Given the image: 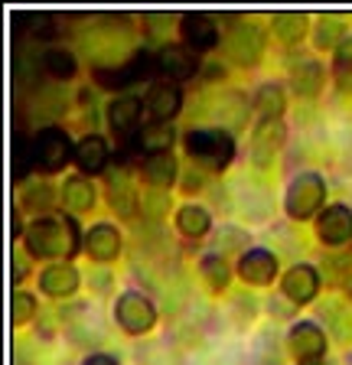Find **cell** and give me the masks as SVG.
I'll list each match as a JSON object with an SVG mask.
<instances>
[{
  "mask_svg": "<svg viewBox=\"0 0 352 365\" xmlns=\"http://www.w3.org/2000/svg\"><path fill=\"white\" fill-rule=\"evenodd\" d=\"M24 245L26 255H33V258H72L78 251V232L69 219L46 215L26 228Z\"/></svg>",
  "mask_w": 352,
  "mask_h": 365,
  "instance_id": "6da1fadb",
  "label": "cell"
},
{
  "mask_svg": "<svg viewBox=\"0 0 352 365\" xmlns=\"http://www.w3.org/2000/svg\"><path fill=\"white\" fill-rule=\"evenodd\" d=\"M183 147L196 163L209 170H225L235 157V140L222 128H192L183 137Z\"/></svg>",
  "mask_w": 352,
  "mask_h": 365,
  "instance_id": "7a4b0ae2",
  "label": "cell"
},
{
  "mask_svg": "<svg viewBox=\"0 0 352 365\" xmlns=\"http://www.w3.org/2000/svg\"><path fill=\"white\" fill-rule=\"evenodd\" d=\"M323 202H326V182H323L320 173H300L287 186V196H284V209L297 222L314 219L323 209Z\"/></svg>",
  "mask_w": 352,
  "mask_h": 365,
  "instance_id": "3957f363",
  "label": "cell"
},
{
  "mask_svg": "<svg viewBox=\"0 0 352 365\" xmlns=\"http://www.w3.org/2000/svg\"><path fill=\"white\" fill-rule=\"evenodd\" d=\"M33 150H36V167L43 173H59L66 163L76 160V147H72L69 134L62 128H56V124L39 130L36 140H33Z\"/></svg>",
  "mask_w": 352,
  "mask_h": 365,
  "instance_id": "277c9868",
  "label": "cell"
},
{
  "mask_svg": "<svg viewBox=\"0 0 352 365\" xmlns=\"http://www.w3.org/2000/svg\"><path fill=\"white\" fill-rule=\"evenodd\" d=\"M115 317H118V323H121V329H128V333H134V336L153 329V323H157V310H153V304L144 294H138V290H128V294L118 297Z\"/></svg>",
  "mask_w": 352,
  "mask_h": 365,
  "instance_id": "5b68a950",
  "label": "cell"
},
{
  "mask_svg": "<svg viewBox=\"0 0 352 365\" xmlns=\"http://www.w3.org/2000/svg\"><path fill=\"white\" fill-rule=\"evenodd\" d=\"M157 62H160V76L170 78V82H190V78L200 76V56L186 49V46H160L157 49Z\"/></svg>",
  "mask_w": 352,
  "mask_h": 365,
  "instance_id": "8992f818",
  "label": "cell"
},
{
  "mask_svg": "<svg viewBox=\"0 0 352 365\" xmlns=\"http://www.w3.org/2000/svg\"><path fill=\"white\" fill-rule=\"evenodd\" d=\"M180 36H183L186 49L192 53H209L219 43V26H215L212 14H186L183 23H180Z\"/></svg>",
  "mask_w": 352,
  "mask_h": 365,
  "instance_id": "52a82bcc",
  "label": "cell"
},
{
  "mask_svg": "<svg viewBox=\"0 0 352 365\" xmlns=\"http://www.w3.org/2000/svg\"><path fill=\"white\" fill-rule=\"evenodd\" d=\"M316 238L323 245H346L352 242V209L349 205H326L316 215Z\"/></svg>",
  "mask_w": 352,
  "mask_h": 365,
  "instance_id": "ba28073f",
  "label": "cell"
},
{
  "mask_svg": "<svg viewBox=\"0 0 352 365\" xmlns=\"http://www.w3.org/2000/svg\"><path fill=\"white\" fill-rule=\"evenodd\" d=\"M144 108L157 121H170V118H176L180 108H183V88L176 82H170V78H157V82L147 88Z\"/></svg>",
  "mask_w": 352,
  "mask_h": 365,
  "instance_id": "9c48e42d",
  "label": "cell"
},
{
  "mask_svg": "<svg viewBox=\"0 0 352 365\" xmlns=\"http://www.w3.org/2000/svg\"><path fill=\"white\" fill-rule=\"evenodd\" d=\"M291 352L304 362H316V359L326 356V333H323L316 323H294L291 327Z\"/></svg>",
  "mask_w": 352,
  "mask_h": 365,
  "instance_id": "30bf717a",
  "label": "cell"
},
{
  "mask_svg": "<svg viewBox=\"0 0 352 365\" xmlns=\"http://www.w3.org/2000/svg\"><path fill=\"white\" fill-rule=\"evenodd\" d=\"M238 274H242L248 284H254V287H264V284H271L277 277V258L268 248L242 251V258H238Z\"/></svg>",
  "mask_w": 352,
  "mask_h": 365,
  "instance_id": "8fae6325",
  "label": "cell"
},
{
  "mask_svg": "<svg viewBox=\"0 0 352 365\" xmlns=\"http://www.w3.org/2000/svg\"><path fill=\"white\" fill-rule=\"evenodd\" d=\"M281 290L287 300H294V304H310L316 297V290H320V274H316L310 264H294L291 271L284 274Z\"/></svg>",
  "mask_w": 352,
  "mask_h": 365,
  "instance_id": "7c38bea8",
  "label": "cell"
},
{
  "mask_svg": "<svg viewBox=\"0 0 352 365\" xmlns=\"http://www.w3.org/2000/svg\"><path fill=\"white\" fill-rule=\"evenodd\" d=\"M284 124L281 121H261L258 128H254V137H252V160L254 167H271V160H274V153L281 150L284 144Z\"/></svg>",
  "mask_w": 352,
  "mask_h": 365,
  "instance_id": "4fadbf2b",
  "label": "cell"
},
{
  "mask_svg": "<svg viewBox=\"0 0 352 365\" xmlns=\"http://www.w3.org/2000/svg\"><path fill=\"white\" fill-rule=\"evenodd\" d=\"M261 49H264V36H261L254 26H235L225 43V53L238 62V66H254L261 59Z\"/></svg>",
  "mask_w": 352,
  "mask_h": 365,
  "instance_id": "5bb4252c",
  "label": "cell"
},
{
  "mask_svg": "<svg viewBox=\"0 0 352 365\" xmlns=\"http://www.w3.org/2000/svg\"><path fill=\"white\" fill-rule=\"evenodd\" d=\"M291 88L300 98H316L323 91V66L314 56H300L297 62H291Z\"/></svg>",
  "mask_w": 352,
  "mask_h": 365,
  "instance_id": "9a60e30c",
  "label": "cell"
},
{
  "mask_svg": "<svg viewBox=\"0 0 352 365\" xmlns=\"http://www.w3.org/2000/svg\"><path fill=\"white\" fill-rule=\"evenodd\" d=\"M85 251L92 255L95 261H115L118 251H121V232L108 222H98V225L88 228L85 235Z\"/></svg>",
  "mask_w": 352,
  "mask_h": 365,
  "instance_id": "2e32d148",
  "label": "cell"
},
{
  "mask_svg": "<svg viewBox=\"0 0 352 365\" xmlns=\"http://www.w3.org/2000/svg\"><path fill=\"white\" fill-rule=\"evenodd\" d=\"M108 157H111V150H108L105 137L88 134V137H82V140L76 144V160H72V163L82 170V176L85 173L95 176V173H101V170L108 167Z\"/></svg>",
  "mask_w": 352,
  "mask_h": 365,
  "instance_id": "e0dca14e",
  "label": "cell"
},
{
  "mask_svg": "<svg viewBox=\"0 0 352 365\" xmlns=\"http://www.w3.org/2000/svg\"><path fill=\"white\" fill-rule=\"evenodd\" d=\"M39 287L49 297H72L78 290V271L69 261H59V264H49L46 271L39 274Z\"/></svg>",
  "mask_w": 352,
  "mask_h": 365,
  "instance_id": "ac0fdd59",
  "label": "cell"
},
{
  "mask_svg": "<svg viewBox=\"0 0 352 365\" xmlns=\"http://www.w3.org/2000/svg\"><path fill=\"white\" fill-rule=\"evenodd\" d=\"M108 124H111L115 134L130 137L134 128L140 124V101L130 98V95H118V98L108 105Z\"/></svg>",
  "mask_w": 352,
  "mask_h": 365,
  "instance_id": "d6986e66",
  "label": "cell"
},
{
  "mask_svg": "<svg viewBox=\"0 0 352 365\" xmlns=\"http://www.w3.org/2000/svg\"><path fill=\"white\" fill-rule=\"evenodd\" d=\"M140 170H144V180L153 190H170L176 173H180V163H176L173 153H153V157H144Z\"/></svg>",
  "mask_w": 352,
  "mask_h": 365,
  "instance_id": "ffe728a7",
  "label": "cell"
},
{
  "mask_svg": "<svg viewBox=\"0 0 352 365\" xmlns=\"http://www.w3.org/2000/svg\"><path fill=\"white\" fill-rule=\"evenodd\" d=\"M138 153L144 150L147 157H153V153H170V144H173V128H170L167 121H153L147 124L144 130L138 134Z\"/></svg>",
  "mask_w": 352,
  "mask_h": 365,
  "instance_id": "44dd1931",
  "label": "cell"
},
{
  "mask_svg": "<svg viewBox=\"0 0 352 365\" xmlns=\"http://www.w3.org/2000/svg\"><path fill=\"white\" fill-rule=\"evenodd\" d=\"M176 228H180V235L183 238H202L212 228V219H209V212L202 209V205H180V212H176Z\"/></svg>",
  "mask_w": 352,
  "mask_h": 365,
  "instance_id": "7402d4cb",
  "label": "cell"
},
{
  "mask_svg": "<svg viewBox=\"0 0 352 365\" xmlns=\"http://www.w3.org/2000/svg\"><path fill=\"white\" fill-rule=\"evenodd\" d=\"M284 108H287V98H284V88L281 85H261L254 91V111L261 114V121H281Z\"/></svg>",
  "mask_w": 352,
  "mask_h": 365,
  "instance_id": "603a6c76",
  "label": "cell"
},
{
  "mask_svg": "<svg viewBox=\"0 0 352 365\" xmlns=\"http://www.w3.org/2000/svg\"><path fill=\"white\" fill-rule=\"evenodd\" d=\"M346 39H349V36H346V16H339V14L320 16V23H316V33H314L316 49H339Z\"/></svg>",
  "mask_w": 352,
  "mask_h": 365,
  "instance_id": "cb8c5ba5",
  "label": "cell"
},
{
  "mask_svg": "<svg viewBox=\"0 0 352 365\" xmlns=\"http://www.w3.org/2000/svg\"><path fill=\"white\" fill-rule=\"evenodd\" d=\"M62 202L69 205V212H88V209L95 205L92 180H85V176H72V180L62 186Z\"/></svg>",
  "mask_w": 352,
  "mask_h": 365,
  "instance_id": "d4e9b609",
  "label": "cell"
},
{
  "mask_svg": "<svg viewBox=\"0 0 352 365\" xmlns=\"http://www.w3.org/2000/svg\"><path fill=\"white\" fill-rule=\"evenodd\" d=\"M43 68H46V76L59 78V82H69V78H76V72H78V59L72 56V49L53 46V49L43 53Z\"/></svg>",
  "mask_w": 352,
  "mask_h": 365,
  "instance_id": "484cf974",
  "label": "cell"
},
{
  "mask_svg": "<svg viewBox=\"0 0 352 365\" xmlns=\"http://www.w3.org/2000/svg\"><path fill=\"white\" fill-rule=\"evenodd\" d=\"M200 274H202V281L209 284V290H219V294L229 290V284H232V267L222 255H206L200 261Z\"/></svg>",
  "mask_w": 352,
  "mask_h": 365,
  "instance_id": "4316f807",
  "label": "cell"
},
{
  "mask_svg": "<svg viewBox=\"0 0 352 365\" xmlns=\"http://www.w3.org/2000/svg\"><path fill=\"white\" fill-rule=\"evenodd\" d=\"M30 163L36 167V150H33L30 144H26V137L16 130L14 140H10V173H14L16 182H24L26 170H30Z\"/></svg>",
  "mask_w": 352,
  "mask_h": 365,
  "instance_id": "83f0119b",
  "label": "cell"
},
{
  "mask_svg": "<svg viewBox=\"0 0 352 365\" xmlns=\"http://www.w3.org/2000/svg\"><path fill=\"white\" fill-rule=\"evenodd\" d=\"M274 33L287 46H297L306 36V14H274Z\"/></svg>",
  "mask_w": 352,
  "mask_h": 365,
  "instance_id": "f1b7e54d",
  "label": "cell"
},
{
  "mask_svg": "<svg viewBox=\"0 0 352 365\" xmlns=\"http://www.w3.org/2000/svg\"><path fill=\"white\" fill-rule=\"evenodd\" d=\"M95 82L101 85V88H128V85L138 82V72H134V66L130 62H124V66L118 68H95Z\"/></svg>",
  "mask_w": 352,
  "mask_h": 365,
  "instance_id": "f546056e",
  "label": "cell"
},
{
  "mask_svg": "<svg viewBox=\"0 0 352 365\" xmlns=\"http://www.w3.org/2000/svg\"><path fill=\"white\" fill-rule=\"evenodd\" d=\"M10 317H14V327H24V323H30L33 317H36L39 304H36V297L26 294V290H14V300H10Z\"/></svg>",
  "mask_w": 352,
  "mask_h": 365,
  "instance_id": "4dcf8cb0",
  "label": "cell"
},
{
  "mask_svg": "<svg viewBox=\"0 0 352 365\" xmlns=\"http://www.w3.org/2000/svg\"><path fill=\"white\" fill-rule=\"evenodd\" d=\"M333 72H336L339 82H352V36L346 39L343 46L336 49V56H333Z\"/></svg>",
  "mask_w": 352,
  "mask_h": 365,
  "instance_id": "1f68e13d",
  "label": "cell"
},
{
  "mask_svg": "<svg viewBox=\"0 0 352 365\" xmlns=\"http://www.w3.org/2000/svg\"><path fill=\"white\" fill-rule=\"evenodd\" d=\"M26 271H30V264H26V255H20V251H16V255H14V284H24Z\"/></svg>",
  "mask_w": 352,
  "mask_h": 365,
  "instance_id": "d6a6232c",
  "label": "cell"
},
{
  "mask_svg": "<svg viewBox=\"0 0 352 365\" xmlns=\"http://www.w3.org/2000/svg\"><path fill=\"white\" fill-rule=\"evenodd\" d=\"M82 365H121V362H118L115 356H101V352H98V356H88Z\"/></svg>",
  "mask_w": 352,
  "mask_h": 365,
  "instance_id": "836d02e7",
  "label": "cell"
},
{
  "mask_svg": "<svg viewBox=\"0 0 352 365\" xmlns=\"http://www.w3.org/2000/svg\"><path fill=\"white\" fill-rule=\"evenodd\" d=\"M346 294H349V300H352V277L346 281Z\"/></svg>",
  "mask_w": 352,
  "mask_h": 365,
  "instance_id": "e575fe53",
  "label": "cell"
},
{
  "mask_svg": "<svg viewBox=\"0 0 352 365\" xmlns=\"http://www.w3.org/2000/svg\"><path fill=\"white\" fill-rule=\"evenodd\" d=\"M306 365H320V362H306Z\"/></svg>",
  "mask_w": 352,
  "mask_h": 365,
  "instance_id": "d590c367",
  "label": "cell"
}]
</instances>
